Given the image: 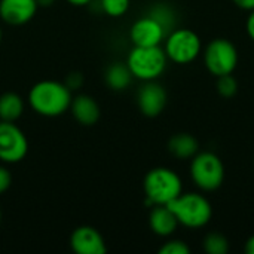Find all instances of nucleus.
Segmentation results:
<instances>
[{
  "label": "nucleus",
  "instance_id": "f257e3e1",
  "mask_svg": "<svg viewBox=\"0 0 254 254\" xmlns=\"http://www.w3.org/2000/svg\"><path fill=\"white\" fill-rule=\"evenodd\" d=\"M71 91L65 83L57 80H42L36 83L28 94L31 109L46 118H55L65 113L71 104Z\"/></svg>",
  "mask_w": 254,
  "mask_h": 254
},
{
  "label": "nucleus",
  "instance_id": "f03ea898",
  "mask_svg": "<svg viewBox=\"0 0 254 254\" xmlns=\"http://www.w3.org/2000/svg\"><path fill=\"white\" fill-rule=\"evenodd\" d=\"M144 195L149 205H167L174 201L182 192V179L176 171L167 167L150 170L143 182Z\"/></svg>",
  "mask_w": 254,
  "mask_h": 254
},
{
  "label": "nucleus",
  "instance_id": "7ed1b4c3",
  "mask_svg": "<svg viewBox=\"0 0 254 254\" xmlns=\"http://www.w3.org/2000/svg\"><path fill=\"white\" fill-rule=\"evenodd\" d=\"M167 205L176 214L179 225L190 229L204 228L210 223L213 217L211 202L204 195L196 192H182L174 201H171Z\"/></svg>",
  "mask_w": 254,
  "mask_h": 254
},
{
  "label": "nucleus",
  "instance_id": "20e7f679",
  "mask_svg": "<svg viewBox=\"0 0 254 254\" xmlns=\"http://www.w3.org/2000/svg\"><path fill=\"white\" fill-rule=\"evenodd\" d=\"M167 54L161 46H134L127 64L134 77L140 80H156L167 68Z\"/></svg>",
  "mask_w": 254,
  "mask_h": 254
},
{
  "label": "nucleus",
  "instance_id": "39448f33",
  "mask_svg": "<svg viewBox=\"0 0 254 254\" xmlns=\"http://www.w3.org/2000/svg\"><path fill=\"white\" fill-rule=\"evenodd\" d=\"M190 179L204 192L217 190L225 182V165L213 152H198L190 159Z\"/></svg>",
  "mask_w": 254,
  "mask_h": 254
},
{
  "label": "nucleus",
  "instance_id": "423d86ee",
  "mask_svg": "<svg viewBox=\"0 0 254 254\" xmlns=\"http://www.w3.org/2000/svg\"><path fill=\"white\" fill-rule=\"evenodd\" d=\"M167 58L176 64H189L202 51L201 37L190 28H174L165 37Z\"/></svg>",
  "mask_w": 254,
  "mask_h": 254
},
{
  "label": "nucleus",
  "instance_id": "0eeeda50",
  "mask_svg": "<svg viewBox=\"0 0 254 254\" xmlns=\"http://www.w3.org/2000/svg\"><path fill=\"white\" fill-rule=\"evenodd\" d=\"M238 60L237 46L225 37L213 39L204 49V64L216 77L234 73L238 65Z\"/></svg>",
  "mask_w": 254,
  "mask_h": 254
},
{
  "label": "nucleus",
  "instance_id": "6e6552de",
  "mask_svg": "<svg viewBox=\"0 0 254 254\" xmlns=\"http://www.w3.org/2000/svg\"><path fill=\"white\" fill-rule=\"evenodd\" d=\"M27 152L28 141L25 134L13 122L0 121V159L16 164L25 158Z\"/></svg>",
  "mask_w": 254,
  "mask_h": 254
},
{
  "label": "nucleus",
  "instance_id": "1a4fd4ad",
  "mask_svg": "<svg viewBox=\"0 0 254 254\" xmlns=\"http://www.w3.org/2000/svg\"><path fill=\"white\" fill-rule=\"evenodd\" d=\"M167 91L155 80H147L137 92V106L147 118L159 116L167 106Z\"/></svg>",
  "mask_w": 254,
  "mask_h": 254
},
{
  "label": "nucleus",
  "instance_id": "9d476101",
  "mask_svg": "<svg viewBox=\"0 0 254 254\" xmlns=\"http://www.w3.org/2000/svg\"><path fill=\"white\" fill-rule=\"evenodd\" d=\"M129 37L134 46H159L167 33L158 21L146 15L131 25Z\"/></svg>",
  "mask_w": 254,
  "mask_h": 254
},
{
  "label": "nucleus",
  "instance_id": "9b49d317",
  "mask_svg": "<svg viewBox=\"0 0 254 254\" xmlns=\"http://www.w3.org/2000/svg\"><path fill=\"white\" fill-rule=\"evenodd\" d=\"M70 246L77 254H104L107 252L101 234L92 226H79L70 237Z\"/></svg>",
  "mask_w": 254,
  "mask_h": 254
},
{
  "label": "nucleus",
  "instance_id": "f8f14e48",
  "mask_svg": "<svg viewBox=\"0 0 254 254\" xmlns=\"http://www.w3.org/2000/svg\"><path fill=\"white\" fill-rule=\"evenodd\" d=\"M36 0H0V18L10 25L28 22L37 10Z\"/></svg>",
  "mask_w": 254,
  "mask_h": 254
},
{
  "label": "nucleus",
  "instance_id": "ddd939ff",
  "mask_svg": "<svg viewBox=\"0 0 254 254\" xmlns=\"http://www.w3.org/2000/svg\"><path fill=\"white\" fill-rule=\"evenodd\" d=\"M149 226L158 237H171L179 228V220L168 205H153L149 214Z\"/></svg>",
  "mask_w": 254,
  "mask_h": 254
},
{
  "label": "nucleus",
  "instance_id": "4468645a",
  "mask_svg": "<svg viewBox=\"0 0 254 254\" xmlns=\"http://www.w3.org/2000/svg\"><path fill=\"white\" fill-rule=\"evenodd\" d=\"M70 109L74 119L80 125L91 127L95 125L100 119V106L89 95H77L76 98H73Z\"/></svg>",
  "mask_w": 254,
  "mask_h": 254
},
{
  "label": "nucleus",
  "instance_id": "2eb2a0df",
  "mask_svg": "<svg viewBox=\"0 0 254 254\" xmlns=\"http://www.w3.org/2000/svg\"><path fill=\"white\" fill-rule=\"evenodd\" d=\"M168 152L177 159H192L199 152V143L189 132H177L168 140Z\"/></svg>",
  "mask_w": 254,
  "mask_h": 254
},
{
  "label": "nucleus",
  "instance_id": "dca6fc26",
  "mask_svg": "<svg viewBox=\"0 0 254 254\" xmlns=\"http://www.w3.org/2000/svg\"><path fill=\"white\" fill-rule=\"evenodd\" d=\"M104 79L112 91H125L131 85L134 76L127 63H113L107 67Z\"/></svg>",
  "mask_w": 254,
  "mask_h": 254
},
{
  "label": "nucleus",
  "instance_id": "f3484780",
  "mask_svg": "<svg viewBox=\"0 0 254 254\" xmlns=\"http://www.w3.org/2000/svg\"><path fill=\"white\" fill-rule=\"evenodd\" d=\"M24 112V101L16 92H4L0 95V121L15 122Z\"/></svg>",
  "mask_w": 254,
  "mask_h": 254
},
{
  "label": "nucleus",
  "instance_id": "a211bd4d",
  "mask_svg": "<svg viewBox=\"0 0 254 254\" xmlns=\"http://www.w3.org/2000/svg\"><path fill=\"white\" fill-rule=\"evenodd\" d=\"M149 16H152L155 21H158L162 28L165 30V33H171L174 28H176V24H177V16H176V12L174 9L167 4V3H156L153 4L150 9H149Z\"/></svg>",
  "mask_w": 254,
  "mask_h": 254
},
{
  "label": "nucleus",
  "instance_id": "6ab92c4d",
  "mask_svg": "<svg viewBox=\"0 0 254 254\" xmlns=\"http://www.w3.org/2000/svg\"><path fill=\"white\" fill-rule=\"evenodd\" d=\"M202 249L207 254H226L229 252V241L220 232H210L202 240Z\"/></svg>",
  "mask_w": 254,
  "mask_h": 254
},
{
  "label": "nucleus",
  "instance_id": "aec40b11",
  "mask_svg": "<svg viewBox=\"0 0 254 254\" xmlns=\"http://www.w3.org/2000/svg\"><path fill=\"white\" fill-rule=\"evenodd\" d=\"M238 80L235 79L234 73H229V74H223V76H219L217 77V82H216V89L219 92V95L225 97V98H232L237 95L238 92Z\"/></svg>",
  "mask_w": 254,
  "mask_h": 254
},
{
  "label": "nucleus",
  "instance_id": "412c9836",
  "mask_svg": "<svg viewBox=\"0 0 254 254\" xmlns=\"http://www.w3.org/2000/svg\"><path fill=\"white\" fill-rule=\"evenodd\" d=\"M131 0H100L101 9L110 16H122L129 9Z\"/></svg>",
  "mask_w": 254,
  "mask_h": 254
},
{
  "label": "nucleus",
  "instance_id": "4be33fe9",
  "mask_svg": "<svg viewBox=\"0 0 254 254\" xmlns=\"http://www.w3.org/2000/svg\"><path fill=\"white\" fill-rule=\"evenodd\" d=\"M190 249L189 246L182 241V240H170L167 241L161 249H159V254H189Z\"/></svg>",
  "mask_w": 254,
  "mask_h": 254
},
{
  "label": "nucleus",
  "instance_id": "5701e85b",
  "mask_svg": "<svg viewBox=\"0 0 254 254\" xmlns=\"http://www.w3.org/2000/svg\"><path fill=\"white\" fill-rule=\"evenodd\" d=\"M12 185V176L10 173L4 168V167H0V195L4 193Z\"/></svg>",
  "mask_w": 254,
  "mask_h": 254
},
{
  "label": "nucleus",
  "instance_id": "b1692460",
  "mask_svg": "<svg viewBox=\"0 0 254 254\" xmlns=\"http://www.w3.org/2000/svg\"><path fill=\"white\" fill-rule=\"evenodd\" d=\"M83 83V76L80 73H70L67 80H65V86L73 91V89H79L80 85Z\"/></svg>",
  "mask_w": 254,
  "mask_h": 254
},
{
  "label": "nucleus",
  "instance_id": "393cba45",
  "mask_svg": "<svg viewBox=\"0 0 254 254\" xmlns=\"http://www.w3.org/2000/svg\"><path fill=\"white\" fill-rule=\"evenodd\" d=\"M246 30H247V34L249 37L254 42V9L250 10L249 16H247V21H246Z\"/></svg>",
  "mask_w": 254,
  "mask_h": 254
},
{
  "label": "nucleus",
  "instance_id": "a878e982",
  "mask_svg": "<svg viewBox=\"0 0 254 254\" xmlns=\"http://www.w3.org/2000/svg\"><path fill=\"white\" fill-rule=\"evenodd\" d=\"M234 3L240 9H244V10H249V12L254 9V0H234Z\"/></svg>",
  "mask_w": 254,
  "mask_h": 254
},
{
  "label": "nucleus",
  "instance_id": "bb28decb",
  "mask_svg": "<svg viewBox=\"0 0 254 254\" xmlns=\"http://www.w3.org/2000/svg\"><path fill=\"white\" fill-rule=\"evenodd\" d=\"M244 252L249 254H254V235H252L247 243H246V247H244Z\"/></svg>",
  "mask_w": 254,
  "mask_h": 254
},
{
  "label": "nucleus",
  "instance_id": "cd10ccee",
  "mask_svg": "<svg viewBox=\"0 0 254 254\" xmlns=\"http://www.w3.org/2000/svg\"><path fill=\"white\" fill-rule=\"evenodd\" d=\"M36 1H37V6H42V7H48L55 3V0H36Z\"/></svg>",
  "mask_w": 254,
  "mask_h": 254
},
{
  "label": "nucleus",
  "instance_id": "c85d7f7f",
  "mask_svg": "<svg viewBox=\"0 0 254 254\" xmlns=\"http://www.w3.org/2000/svg\"><path fill=\"white\" fill-rule=\"evenodd\" d=\"M68 3H71V4H74V6H83V4H88V3H91L92 0H67Z\"/></svg>",
  "mask_w": 254,
  "mask_h": 254
},
{
  "label": "nucleus",
  "instance_id": "c756f323",
  "mask_svg": "<svg viewBox=\"0 0 254 254\" xmlns=\"http://www.w3.org/2000/svg\"><path fill=\"white\" fill-rule=\"evenodd\" d=\"M0 222H1V210H0Z\"/></svg>",
  "mask_w": 254,
  "mask_h": 254
},
{
  "label": "nucleus",
  "instance_id": "7c9ffc66",
  "mask_svg": "<svg viewBox=\"0 0 254 254\" xmlns=\"http://www.w3.org/2000/svg\"><path fill=\"white\" fill-rule=\"evenodd\" d=\"M0 40H1V28H0Z\"/></svg>",
  "mask_w": 254,
  "mask_h": 254
}]
</instances>
